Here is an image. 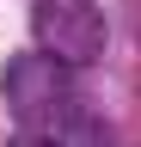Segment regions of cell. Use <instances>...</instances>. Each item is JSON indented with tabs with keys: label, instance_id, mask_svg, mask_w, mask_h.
Wrapping results in <instances>:
<instances>
[{
	"label": "cell",
	"instance_id": "6da1fadb",
	"mask_svg": "<svg viewBox=\"0 0 141 147\" xmlns=\"http://www.w3.org/2000/svg\"><path fill=\"white\" fill-rule=\"evenodd\" d=\"M0 92H6V110L25 123V135H49L55 123L74 117V80L43 49L37 55H12L6 74H0Z\"/></svg>",
	"mask_w": 141,
	"mask_h": 147
},
{
	"label": "cell",
	"instance_id": "7a4b0ae2",
	"mask_svg": "<svg viewBox=\"0 0 141 147\" xmlns=\"http://www.w3.org/2000/svg\"><path fill=\"white\" fill-rule=\"evenodd\" d=\"M31 31H37V49L61 67H86L104 55V12L92 0H37Z\"/></svg>",
	"mask_w": 141,
	"mask_h": 147
},
{
	"label": "cell",
	"instance_id": "3957f363",
	"mask_svg": "<svg viewBox=\"0 0 141 147\" xmlns=\"http://www.w3.org/2000/svg\"><path fill=\"white\" fill-rule=\"evenodd\" d=\"M6 147H61L55 135H19V141H6Z\"/></svg>",
	"mask_w": 141,
	"mask_h": 147
}]
</instances>
